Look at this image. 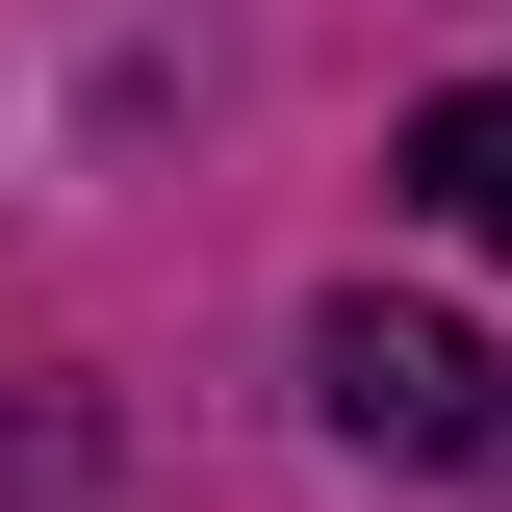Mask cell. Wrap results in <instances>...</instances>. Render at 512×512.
Segmentation results:
<instances>
[{"label": "cell", "mask_w": 512, "mask_h": 512, "mask_svg": "<svg viewBox=\"0 0 512 512\" xmlns=\"http://www.w3.org/2000/svg\"><path fill=\"white\" fill-rule=\"evenodd\" d=\"M410 205L512 256V77H461V103H410Z\"/></svg>", "instance_id": "cell-2"}, {"label": "cell", "mask_w": 512, "mask_h": 512, "mask_svg": "<svg viewBox=\"0 0 512 512\" xmlns=\"http://www.w3.org/2000/svg\"><path fill=\"white\" fill-rule=\"evenodd\" d=\"M308 410L359 461H512V410H487V359H461L436 308H308Z\"/></svg>", "instance_id": "cell-1"}]
</instances>
